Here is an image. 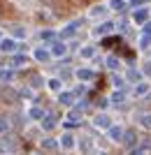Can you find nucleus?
I'll use <instances>...</instances> for the list:
<instances>
[{
  "label": "nucleus",
  "mask_w": 151,
  "mask_h": 155,
  "mask_svg": "<svg viewBox=\"0 0 151 155\" xmlns=\"http://www.w3.org/2000/svg\"><path fill=\"white\" fill-rule=\"evenodd\" d=\"M0 49L5 53H14L16 51V42L14 39H0Z\"/></svg>",
  "instance_id": "1"
},
{
  "label": "nucleus",
  "mask_w": 151,
  "mask_h": 155,
  "mask_svg": "<svg viewBox=\"0 0 151 155\" xmlns=\"http://www.w3.org/2000/svg\"><path fill=\"white\" fill-rule=\"evenodd\" d=\"M95 127H112V123H109V118L105 116V114H100V116H95Z\"/></svg>",
  "instance_id": "2"
},
{
  "label": "nucleus",
  "mask_w": 151,
  "mask_h": 155,
  "mask_svg": "<svg viewBox=\"0 0 151 155\" xmlns=\"http://www.w3.org/2000/svg\"><path fill=\"white\" fill-rule=\"evenodd\" d=\"M109 137H112L114 141H121V139H123V130L121 127H109Z\"/></svg>",
  "instance_id": "3"
},
{
  "label": "nucleus",
  "mask_w": 151,
  "mask_h": 155,
  "mask_svg": "<svg viewBox=\"0 0 151 155\" xmlns=\"http://www.w3.org/2000/svg\"><path fill=\"white\" fill-rule=\"evenodd\" d=\"M60 146H63V148H72L74 146V139L70 134H63V139H60Z\"/></svg>",
  "instance_id": "4"
},
{
  "label": "nucleus",
  "mask_w": 151,
  "mask_h": 155,
  "mask_svg": "<svg viewBox=\"0 0 151 155\" xmlns=\"http://www.w3.org/2000/svg\"><path fill=\"white\" fill-rule=\"evenodd\" d=\"M9 132V120L5 116H0V134H7Z\"/></svg>",
  "instance_id": "5"
},
{
  "label": "nucleus",
  "mask_w": 151,
  "mask_h": 155,
  "mask_svg": "<svg viewBox=\"0 0 151 155\" xmlns=\"http://www.w3.org/2000/svg\"><path fill=\"white\" fill-rule=\"evenodd\" d=\"M60 102H63V104H67V107H70V104L74 102V95H72V93H60Z\"/></svg>",
  "instance_id": "6"
},
{
  "label": "nucleus",
  "mask_w": 151,
  "mask_h": 155,
  "mask_svg": "<svg viewBox=\"0 0 151 155\" xmlns=\"http://www.w3.org/2000/svg\"><path fill=\"white\" fill-rule=\"evenodd\" d=\"M49 56H51V53H49V51H44V49H37V51H35V58H37V60H42V63H44V60H49Z\"/></svg>",
  "instance_id": "7"
},
{
  "label": "nucleus",
  "mask_w": 151,
  "mask_h": 155,
  "mask_svg": "<svg viewBox=\"0 0 151 155\" xmlns=\"http://www.w3.org/2000/svg\"><path fill=\"white\" fill-rule=\"evenodd\" d=\"M56 146H58V141H53V139H44V141H42V148L44 150H53Z\"/></svg>",
  "instance_id": "8"
},
{
  "label": "nucleus",
  "mask_w": 151,
  "mask_h": 155,
  "mask_svg": "<svg viewBox=\"0 0 151 155\" xmlns=\"http://www.w3.org/2000/svg\"><path fill=\"white\" fill-rule=\"evenodd\" d=\"M12 65H14V67H21V65H26V56H14Z\"/></svg>",
  "instance_id": "9"
},
{
  "label": "nucleus",
  "mask_w": 151,
  "mask_h": 155,
  "mask_svg": "<svg viewBox=\"0 0 151 155\" xmlns=\"http://www.w3.org/2000/svg\"><path fill=\"white\" fill-rule=\"evenodd\" d=\"M77 77L86 81V79H91V77H93V72H91V70H79V72H77Z\"/></svg>",
  "instance_id": "10"
},
{
  "label": "nucleus",
  "mask_w": 151,
  "mask_h": 155,
  "mask_svg": "<svg viewBox=\"0 0 151 155\" xmlns=\"http://www.w3.org/2000/svg\"><path fill=\"white\" fill-rule=\"evenodd\" d=\"M65 53V44H53V56H63Z\"/></svg>",
  "instance_id": "11"
},
{
  "label": "nucleus",
  "mask_w": 151,
  "mask_h": 155,
  "mask_svg": "<svg viewBox=\"0 0 151 155\" xmlns=\"http://www.w3.org/2000/svg\"><path fill=\"white\" fill-rule=\"evenodd\" d=\"M49 88H51V91H58V88H60V81H58V79H51V81H49Z\"/></svg>",
  "instance_id": "12"
},
{
  "label": "nucleus",
  "mask_w": 151,
  "mask_h": 155,
  "mask_svg": "<svg viewBox=\"0 0 151 155\" xmlns=\"http://www.w3.org/2000/svg\"><path fill=\"white\" fill-rule=\"evenodd\" d=\"M125 134H128V137H123V141L128 143V146H130V143L135 141V132H125Z\"/></svg>",
  "instance_id": "13"
},
{
  "label": "nucleus",
  "mask_w": 151,
  "mask_h": 155,
  "mask_svg": "<svg viewBox=\"0 0 151 155\" xmlns=\"http://www.w3.org/2000/svg\"><path fill=\"white\" fill-rule=\"evenodd\" d=\"M42 127L51 130V127H53V118H46V120H42Z\"/></svg>",
  "instance_id": "14"
},
{
  "label": "nucleus",
  "mask_w": 151,
  "mask_h": 155,
  "mask_svg": "<svg viewBox=\"0 0 151 155\" xmlns=\"http://www.w3.org/2000/svg\"><path fill=\"white\" fill-rule=\"evenodd\" d=\"M79 148H81V150H88V148H91V141H88V139H84V141L79 143Z\"/></svg>",
  "instance_id": "15"
},
{
  "label": "nucleus",
  "mask_w": 151,
  "mask_h": 155,
  "mask_svg": "<svg viewBox=\"0 0 151 155\" xmlns=\"http://www.w3.org/2000/svg\"><path fill=\"white\" fill-rule=\"evenodd\" d=\"M112 7L114 9H123V0H112Z\"/></svg>",
  "instance_id": "16"
},
{
  "label": "nucleus",
  "mask_w": 151,
  "mask_h": 155,
  "mask_svg": "<svg viewBox=\"0 0 151 155\" xmlns=\"http://www.w3.org/2000/svg\"><path fill=\"white\" fill-rule=\"evenodd\" d=\"M0 79H2V81H9V79H12V72H0Z\"/></svg>",
  "instance_id": "17"
},
{
  "label": "nucleus",
  "mask_w": 151,
  "mask_h": 155,
  "mask_svg": "<svg viewBox=\"0 0 151 155\" xmlns=\"http://www.w3.org/2000/svg\"><path fill=\"white\" fill-rule=\"evenodd\" d=\"M146 19V12H137L135 14V21H144Z\"/></svg>",
  "instance_id": "18"
},
{
  "label": "nucleus",
  "mask_w": 151,
  "mask_h": 155,
  "mask_svg": "<svg viewBox=\"0 0 151 155\" xmlns=\"http://www.w3.org/2000/svg\"><path fill=\"white\" fill-rule=\"evenodd\" d=\"M30 116H33V118H42V109H33V111H30Z\"/></svg>",
  "instance_id": "19"
},
{
  "label": "nucleus",
  "mask_w": 151,
  "mask_h": 155,
  "mask_svg": "<svg viewBox=\"0 0 151 155\" xmlns=\"http://www.w3.org/2000/svg\"><path fill=\"white\" fill-rule=\"evenodd\" d=\"M142 125H146V127H151V118H149V116H144V118H142Z\"/></svg>",
  "instance_id": "20"
},
{
  "label": "nucleus",
  "mask_w": 151,
  "mask_h": 155,
  "mask_svg": "<svg viewBox=\"0 0 151 155\" xmlns=\"http://www.w3.org/2000/svg\"><path fill=\"white\" fill-rule=\"evenodd\" d=\"M130 155H144V153H139V150H135V153H130Z\"/></svg>",
  "instance_id": "21"
},
{
  "label": "nucleus",
  "mask_w": 151,
  "mask_h": 155,
  "mask_svg": "<svg viewBox=\"0 0 151 155\" xmlns=\"http://www.w3.org/2000/svg\"><path fill=\"white\" fill-rule=\"evenodd\" d=\"M33 155H39V153H33Z\"/></svg>",
  "instance_id": "22"
}]
</instances>
